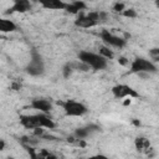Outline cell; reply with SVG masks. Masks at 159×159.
<instances>
[{"mask_svg": "<svg viewBox=\"0 0 159 159\" xmlns=\"http://www.w3.org/2000/svg\"><path fill=\"white\" fill-rule=\"evenodd\" d=\"M40 4H41L45 9H51V10H65L67 2H63L62 0H41Z\"/></svg>", "mask_w": 159, "mask_h": 159, "instance_id": "7c38bea8", "label": "cell"}, {"mask_svg": "<svg viewBox=\"0 0 159 159\" xmlns=\"http://www.w3.org/2000/svg\"><path fill=\"white\" fill-rule=\"evenodd\" d=\"M130 72L138 73V75L155 73L157 72V66L150 60H147V58H143V57H137L130 63Z\"/></svg>", "mask_w": 159, "mask_h": 159, "instance_id": "3957f363", "label": "cell"}, {"mask_svg": "<svg viewBox=\"0 0 159 159\" xmlns=\"http://www.w3.org/2000/svg\"><path fill=\"white\" fill-rule=\"evenodd\" d=\"M78 60L80 62L84 63L88 68H92L94 71L104 70L107 67V60L103 58L101 55L89 52V51H81L78 53Z\"/></svg>", "mask_w": 159, "mask_h": 159, "instance_id": "7a4b0ae2", "label": "cell"}, {"mask_svg": "<svg viewBox=\"0 0 159 159\" xmlns=\"http://www.w3.org/2000/svg\"><path fill=\"white\" fill-rule=\"evenodd\" d=\"M123 15L127 16V17H137V12H135V10H133V9H125V10L123 11Z\"/></svg>", "mask_w": 159, "mask_h": 159, "instance_id": "d6986e66", "label": "cell"}, {"mask_svg": "<svg viewBox=\"0 0 159 159\" xmlns=\"http://www.w3.org/2000/svg\"><path fill=\"white\" fill-rule=\"evenodd\" d=\"M112 93L116 98H133L138 97V93L127 84H117L112 87Z\"/></svg>", "mask_w": 159, "mask_h": 159, "instance_id": "52a82bcc", "label": "cell"}, {"mask_svg": "<svg viewBox=\"0 0 159 159\" xmlns=\"http://www.w3.org/2000/svg\"><path fill=\"white\" fill-rule=\"evenodd\" d=\"M135 147H137V149H138L139 152H144V150L149 149L150 144H149V140H148V139H145V138H143V137H138V138L135 139Z\"/></svg>", "mask_w": 159, "mask_h": 159, "instance_id": "9a60e30c", "label": "cell"}, {"mask_svg": "<svg viewBox=\"0 0 159 159\" xmlns=\"http://www.w3.org/2000/svg\"><path fill=\"white\" fill-rule=\"evenodd\" d=\"M149 55H150L152 60H154V61H158V60H159V50H158V48H153V50H150Z\"/></svg>", "mask_w": 159, "mask_h": 159, "instance_id": "ffe728a7", "label": "cell"}, {"mask_svg": "<svg viewBox=\"0 0 159 159\" xmlns=\"http://www.w3.org/2000/svg\"><path fill=\"white\" fill-rule=\"evenodd\" d=\"M0 37H1V35H0Z\"/></svg>", "mask_w": 159, "mask_h": 159, "instance_id": "d4e9b609", "label": "cell"}, {"mask_svg": "<svg viewBox=\"0 0 159 159\" xmlns=\"http://www.w3.org/2000/svg\"><path fill=\"white\" fill-rule=\"evenodd\" d=\"M31 9V2L27 0H15L12 6L7 9L5 14H11V12H26Z\"/></svg>", "mask_w": 159, "mask_h": 159, "instance_id": "8fae6325", "label": "cell"}, {"mask_svg": "<svg viewBox=\"0 0 159 159\" xmlns=\"http://www.w3.org/2000/svg\"><path fill=\"white\" fill-rule=\"evenodd\" d=\"M99 127L97 124H88L86 127H81V128H77L75 130V137L80 140H84L87 137H89L92 133H96V132H99Z\"/></svg>", "mask_w": 159, "mask_h": 159, "instance_id": "ba28073f", "label": "cell"}, {"mask_svg": "<svg viewBox=\"0 0 159 159\" xmlns=\"http://www.w3.org/2000/svg\"><path fill=\"white\" fill-rule=\"evenodd\" d=\"M26 72L30 76H41L45 72V63L41 57V55L37 51H32L31 52V60L26 66Z\"/></svg>", "mask_w": 159, "mask_h": 159, "instance_id": "5b68a950", "label": "cell"}, {"mask_svg": "<svg viewBox=\"0 0 159 159\" xmlns=\"http://www.w3.org/2000/svg\"><path fill=\"white\" fill-rule=\"evenodd\" d=\"M72 71H73L72 63H66V65L62 67V75H63V77H65V78H68V77L71 76Z\"/></svg>", "mask_w": 159, "mask_h": 159, "instance_id": "e0dca14e", "label": "cell"}, {"mask_svg": "<svg viewBox=\"0 0 159 159\" xmlns=\"http://www.w3.org/2000/svg\"><path fill=\"white\" fill-rule=\"evenodd\" d=\"M75 25L78 27H83V29H89L93 26H97L98 24L88 15V14H78L77 19L75 20Z\"/></svg>", "mask_w": 159, "mask_h": 159, "instance_id": "30bf717a", "label": "cell"}, {"mask_svg": "<svg viewBox=\"0 0 159 159\" xmlns=\"http://www.w3.org/2000/svg\"><path fill=\"white\" fill-rule=\"evenodd\" d=\"M5 145H6V144H5V140H2V139H0V152L5 149Z\"/></svg>", "mask_w": 159, "mask_h": 159, "instance_id": "603a6c76", "label": "cell"}, {"mask_svg": "<svg viewBox=\"0 0 159 159\" xmlns=\"http://www.w3.org/2000/svg\"><path fill=\"white\" fill-rule=\"evenodd\" d=\"M113 10H114L116 12H123V11L125 10V5H124L123 2H116V4L113 5Z\"/></svg>", "mask_w": 159, "mask_h": 159, "instance_id": "ac0fdd59", "label": "cell"}, {"mask_svg": "<svg viewBox=\"0 0 159 159\" xmlns=\"http://www.w3.org/2000/svg\"><path fill=\"white\" fill-rule=\"evenodd\" d=\"M16 29L17 27H16L15 22H12L11 20H6V19L0 17V32H12Z\"/></svg>", "mask_w": 159, "mask_h": 159, "instance_id": "5bb4252c", "label": "cell"}, {"mask_svg": "<svg viewBox=\"0 0 159 159\" xmlns=\"http://www.w3.org/2000/svg\"><path fill=\"white\" fill-rule=\"evenodd\" d=\"M12 88H15V89H16V88H19V84H16V83H15V84H12Z\"/></svg>", "mask_w": 159, "mask_h": 159, "instance_id": "cb8c5ba5", "label": "cell"}, {"mask_svg": "<svg viewBox=\"0 0 159 159\" xmlns=\"http://www.w3.org/2000/svg\"><path fill=\"white\" fill-rule=\"evenodd\" d=\"M58 104L62 106L66 116H68V117H81V116L86 114L88 111L83 103L73 101V99H67L66 102H58Z\"/></svg>", "mask_w": 159, "mask_h": 159, "instance_id": "277c9868", "label": "cell"}, {"mask_svg": "<svg viewBox=\"0 0 159 159\" xmlns=\"http://www.w3.org/2000/svg\"><path fill=\"white\" fill-rule=\"evenodd\" d=\"M31 107L34 109H37L40 111V113H46L48 114L52 109V103L51 101L46 99V98H36L31 102Z\"/></svg>", "mask_w": 159, "mask_h": 159, "instance_id": "9c48e42d", "label": "cell"}, {"mask_svg": "<svg viewBox=\"0 0 159 159\" xmlns=\"http://www.w3.org/2000/svg\"><path fill=\"white\" fill-rule=\"evenodd\" d=\"M84 159H109V158L103 155V154H96V155H91V157L84 158Z\"/></svg>", "mask_w": 159, "mask_h": 159, "instance_id": "44dd1931", "label": "cell"}, {"mask_svg": "<svg viewBox=\"0 0 159 159\" xmlns=\"http://www.w3.org/2000/svg\"><path fill=\"white\" fill-rule=\"evenodd\" d=\"M118 62L120 63V65H123V66H125V65H128V61L124 58V57H119V60H118Z\"/></svg>", "mask_w": 159, "mask_h": 159, "instance_id": "7402d4cb", "label": "cell"}, {"mask_svg": "<svg viewBox=\"0 0 159 159\" xmlns=\"http://www.w3.org/2000/svg\"><path fill=\"white\" fill-rule=\"evenodd\" d=\"M20 123L27 129H36V128H55V122L52 118L46 113L39 114H29V116H20Z\"/></svg>", "mask_w": 159, "mask_h": 159, "instance_id": "6da1fadb", "label": "cell"}, {"mask_svg": "<svg viewBox=\"0 0 159 159\" xmlns=\"http://www.w3.org/2000/svg\"><path fill=\"white\" fill-rule=\"evenodd\" d=\"M98 55H101L103 58H106V60H112L113 57H114V53H113V51L108 47V46H101L99 47V53Z\"/></svg>", "mask_w": 159, "mask_h": 159, "instance_id": "2e32d148", "label": "cell"}, {"mask_svg": "<svg viewBox=\"0 0 159 159\" xmlns=\"http://www.w3.org/2000/svg\"><path fill=\"white\" fill-rule=\"evenodd\" d=\"M87 7V5L83 1H72V2H67L66 4V11L71 12V14H80V11L84 10Z\"/></svg>", "mask_w": 159, "mask_h": 159, "instance_id": "4fadbf2b", "label": "cell"}, {"mask_svg": "<svg viewBox=\"0 0 159 159\" xmlns=\"http://www.w3.org/2000/svg\"><path fill=\"white\" fill-rule=\"evenodd\" d=\"M101 39H102V41H103L108 47L112 46V47L122 48V47H124L125 43H127V40H125L124 37L116 36V35H113L112 32H109L108 30H102V32H101Z\"/></svg>", "mask_w": 159, "mask_h": 159, "instance_id": "8992f818", "label": "cell"}]
</instances>
